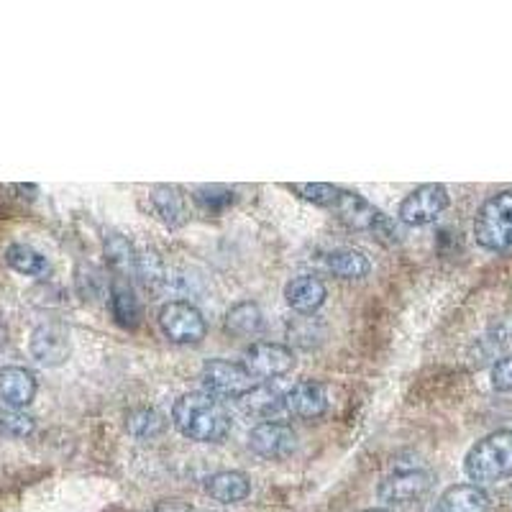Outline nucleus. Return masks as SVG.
Listing matches in <instances>:
<instances>
[{"label": "nucleus", "mask_w": 512, "mask_h": 512, "mask_svg": "<svg viewBox=\"0 0 512 512\" xmlns=\"http://www.w3.org/2000/svg\"><path fill=\"white\" fill-rule=\"evenodd\" d=\"M172 423L190 441L221 443L231 433V418L218 397L208 392H185L172 405Z\"/></svg>", "instance_id": "1"}, {"label": "nucleus", "mask_w": 512, "mask_h": 512, "mask_svg": "<svg viewBox=\"0 0 512 512\" xmlns=\"http://www.w3.org/2000/svg\"><path fill=\"white\" fill-rule=\"evenodd\" d=\"M466 477L474 484H495L512 474V428H500L469 448L464 459Z\"/></svg>", "instance_id": "2"}, {"label": "nucleus", "mask_w": 512, "mask_h": 512, "mask_svg": "<svg viewBox=\"0 0 512 512\" xmlns=\"http://www.w3.org/2000/svg\"><path fill=\"white\" fill-rule=\"evenodd\" d=\"M474 239L487 251H512V192L484 200L474 218Z\"/></svg>", "instance_id": "3"}, {"label": "nucleus", "mask_w": 512, "mask_h": 512, "mask_svg": "<svg viewBox=\"0 0 512 512\" xmlns=\"http://www.w3.org/2000/svg\"><path fill=\"white\" fill-rule=\"evenodd\" d=\"M333 213H336L338 221L344 223V226L354 228V231L372 233L374 239L382 241V244L390 246L397 241L395 226L387 221V216H384L382 210L374 208L369 200H364L361 195H356V192L341 187V195H338Z\"/></svg>", "instance_id": "4"}, {"label": "nucleus", "mask_w": 512, "mask_h": 512, "mask_svg": "<svg viewBox=\"0 0 512 512\" xmlns=\"http://www.w3.org/2000/svg\"><path fill=\"white\" fill-rule=\"evenodd\" d=\"M159 328L172 344H200L208 333L203 313L185 300H172L159 310Z\"/></svg>", "instance_id": "5"}, {"label": "nucleus", "mask_w": 512, "mask_h": 512, "mask_svg": "<svg viewBox=\"0 0 512 512\" xmlns=\"http://www.w3.org/2000/svg\"><path fill=\"white\" fill-rule=\"evenodd\" d=\"M200 382H203L205 392L213 397H244L246 392L256 384V379L246 372L244 364H236V361L226 359H210L203 364V372H200Z\"/></svg>", "instance_id": "6"}, {"label": "nucleus", "mask_w": 512, "mask_h": 512, "mask_svg": "<svg viewBox=\"0 0 512 512\" xmlns=\"http://www.w3.org/2000/svg\"><path fill=\"white\" fill-rule=\"evenodd\" d=\"M448 203H451V195H448L441 182H425L402 200L397 216L408 226H428V223L438 221V216L448 208Z\"/></svg>", "instance_id": "7"}, {"label": "nucleus", "mask_w": 512, "mask_h": 512, "mask_svg": "<svg viewBox=\"0 0 512 512\" xmlns=\"http://www.w3.org/2000/svg\"><path fill=\"white\" fill-rule=\"evenodd\" d=\"M246 372L259 382H272L277 377H285L295 367V354L292 349L282 344H272V341H256L244 351Z\"/></svg>", "instance_id": "8"}, {"label": "nucleus", "mask_w": 512, "mask_h": 512, "mask_svg": "<svg viewBox=\"0 0 512 512\" xmlns=\"http://www.w3.org/2000/svg\"><path fill=\"white\" fill-rule=\"evenodd\" d=\"M249 448L256 456H262L267 461H280L295 454L297 448V433L292 431V425L287 423H259L251 428L249 433Z\"/></svg>", "instance_id": "9"}, {"label": "nucleus", "mask_w": 512, "mask_h": 512, "mask_svg": "<svg viewBox=\"0 0 512 512\" xmlns=\"http://www.w3.org/2000/svg\"><path fill=\"white\" fill-rule=\"evenodd\" d=\"M29 351L41 367H62L70 359V331L62 323H41L34 328L29 341Z\"/></svg>", "instance_id": "10"}, {"label": "nucleus", "mask_w": 512, "mask_h": 512, "mask_svg": "<svg viewBox=\"0 0 512 512\" xmlns=\"http://www.w3.org/2000/svg\"><path fill=\"white\" fill-rule=\"evenodd\" d=\"M433 477L423 469H400L379 482L377 495L382 502H413L431 489Z\"/></svg>", "instance_id": "11"}, {"label": "nucleus", "mask_w": 512, "mask_h": 512, "mask_svg": "<svg viewBox=\"0 0 512 512\" xmlns=\"http://www.w3.org/2000/svg\"><path fill=\"white\" fill-rule=\"evenodd\" d=\"M285 410L300 420L323 418L328 410V390L315 379H303L285 392Z\"/></svg>", "instance_id": "12"}, {"label": "nucleus", "mask_w": 512, "mask_h": 512, "mask_svg": "<svg viewBox=\"0 0 512 512\" xmlns=\"http://www.w3.org/2000/svg\"><path fill=\"white\" fill-rule=\"evenodd\" d=\"M36 384L34 372L26 367H3L0 369V402L11 410H24L34 402Z\"/></svg>", "instance_id": "13"}, {"label": "nucleus", "mask_w": 512, "mask_h": 512, "mask_svg": "<svg viewBox=\"0 0 512 512\" xmlns=\"http://www.w3.org/2000/svg\"><path fill=\"white\" fill-rule=\"evenodd\" d=\"M431 512H489V497L479 484H454L438 497Z\"/></svg>", "instance_id": "14"}, {"label": "nucleus", "mask_w": 512, "mask_h": 512, "mask_svg": "<svg viewBox=\"0 0 512 512\" xmlns=\"http://www.w3.org/2000/svg\"><path fill=\"white\" fill-rule=\"evenodd\" d=\"M328 290L326 285L318 280V277H310V274H303V277H295L292 282H287L285 287V300L292 310L297 313H315L320 305L326 303Z\"/></svg>", "instance_id": "15"}, {"label": "nucleus", "mask_w": 512, "mask_h": 512, "mask_svg": "<svg viewBox=\"0 0 512 512\" xmlns=\"http://www.w3.org/2000/svg\"><path fill=\"white\" fill-rule=\"evenodd\" d=\"M205 492L223 505H239L251 495V482L244 472H216L205 482Z\"/></svg>", "instance_id": "16"}, {"label": "nucleus", "mask_w": 512, "mask_h": 512, "mask_svg": "<svg viewBox=\"0 0 512 512\" xmlns=\"http://www.w3.org/2000/svg\"><path fill=\"white\" fill-rule=\"evenodd\" d=\"M111 313L121 328H128V331L139 328L141 323L139 297H136V292L131 290V285H128L123 277H116L111 285Z\"/></svg>", "instance_id": "17"}, {"label": "nucleus", "mask_w": 512, "mask_h": 512, "mask_svg": "<svg viewBox=\"0 0 512 512\" xmlns=\"http://www.w3.org/2000/svg\"><path fill=\"white\" fill-rule=\"evenodd\" d=\"M149 203H152L154 213L159 216V221L169 228H177L187 221L185 210V198L175 185H159L149 192Z\"/></svg>", "instance_id": "18"}, {"label": "nucleus", "mask_w": 512, "mask_h": 512, "mask_svg": "<svg viewBox=\"0 0 512 512\" xmlns=\"http://www.w3.org/2000/svg\"><path fill=\"white\" fill-rule=\"evenodd\" d=\"M239 405L244 413L256 415V418H267L274 410L285 408V395L274 384L259 382L244 397H239Z\"/></svg>", "instance_id": "19"}, {"label": "nucleus", "mask_w": 512, "mask_h": 512, "mask_svg": "<svg viewBox=\"0 0 512 512\" xmlns=\"http://www.w3.org/2000/svg\"><path fill=\"white\" fill-rule=\"evenodd\" d=\"M326 267L341 280H361L372 272L367 254H361L359 249H336L326 254Z\"/></svg>", "instance_id": "20"}, {"label": "nucleus", "mask_w": 512, "mask_h": 512, "mask_svg": "<svg viewBox=\"0 0 512 512\" xmlns=\"http://www.w3.org/2000/svg\"><path fill=\"white\" fill-rule=\"evenodd\" d=\"M6 264L26 277H44L49 272V259L29 244H11L6 249Z\"/></svg>", "instance_id": "21"}, {"label": "nucleus", "mask_w": 512, "mask_h": 512, "mask_svg": "<svg viewBox=\"0 0 512 512\" xmlns=\"http://www.w3.org/2000/svg\"><path fill=\"white\" fill-rule=\"evenodd\" d=\"M105 262L111 264L113 272L121 274L123 280H126V274L131 272L136 274V267H139V254H136V249L131 246V241L118 236V233H113V236L105 239Z\"/></svg>", "instance_id": "22"}, {"label": "nucleus", "mask_w": 512, "mask_h": 512, "mask_svg": "<svg viewBox=\"0 0 512 512\" xmlns=\"http://www.w3.org/2000/svg\"><path fill=\"white\" fill-rule=\"evenodd\" d=\"M228 331H233L236 336H256L262 333L264 328V315L259 310V305L254 303H239L228 310Z\"/></svg>", "instance_id": "23"}, {"label": "nucleus", "mask_w": 512, "mask_h": 512, "mask_svg": "<svg viewBox=\"0 0 512 512\" xmlns=\"http://www.w3.org/2000/svg\"><path fill=\"white\" fill-rule=\"evenodd\" d=\"M126 431L139 441H152L164 431V418L152 408H136L126 415Z\"/></svg>", "instance_id": "24"}, {"label": "nucleus", "mask_w": 512, "mask_h": 512, "mask_svg": "<svg viewBox=\"0 0 512 512\" xmlns=\"http://www.w3.org/2000/svg\"><path fill=\"white\" fill-rule=\"evenodd\" d=\"M295 195H300L308 203L318 205V208L333 210L336 208V200L341 195V187L328 185V182H295V185H287Z\"/></svg>", "instance_id": "25"}, {"label": "nucleus", "mask_w": 512, "mask_h": 512, "mask_svg": "<svg viewBox=\"0 0 512 512\" xmlns=\"http://www.w3.org/2000/svg\"><path fill=\"white\" fill-rule=\"evenodd\" d=\"M195 203L205 210V213H223L228 205L233 203V192L228 187L218 185H205L200 190H195Z\"/></svg>", "instance_id": "26"}, {"label": "nucleus", "mask_w": 512, "mask_h": 512, "mask_svg": "<svg viewBox=\"0 0 512 512\" xmlns=\"http://www.w3.org/2000/svg\"><path fill=\"white\" fill-rule=\"evenodd\" d=\"M36 428L34 418L21 410H8V413H0V436L3 438H26L31 436Z\"/></svg>", "instance_id": "27"}, {"label": "nucleus", "mask_w": 512, "mask_h": 512, "mask_svg": "<svg viewBox=\"0 0 512 512\" xmlns=\"http://www.w3.org/2000/svg\"><path fill=\"white\" fill-rule=\"evenodd\" d=\"M489 379H492V387L497 392H512V354L497 361L489 372Z\"/></svg>", "instance_id": "28"}, {"label": "nucleus", "mask_w": 512, "mask_h": 512, "mask_svg": "<svg viewBox=\"0 0 512 512\" xmlns=\"http://www.w3.org/2000/svg\"><path fill=\"white\" fill-rule=\"evenodd\" d=\"M154 512H195V510L180 500H167V502H159V505L154 507Z\"/></svg>", "instance_id": "29"}, {"label": "nucleus", "mask_w": 512, "mask_h": 512, "mask_svg": "<svg viewBox=\"0 0 512 512\" xmlns=\"http://www.w3.org/2000/svg\"><path fill=\"white\" fill-rule=\"evenodd\" d=\"M364 512H392V510H384V507H374V510H364Z\"/></svg>", "instance_id": "30"}, {"label": "nucleus", "mask_w": 512, "mask_h": 512, "mask_svg": "<svg viewBox=\"0 0 512 512\" xmlns=\"http://www.w3.org/2000/svg\"><path fill=\"white\" fill-rule=\"evenodd\" d=\"M149 512H154V510H149Z\"/></svg>", "instance_id": "31"}]
</instances>
